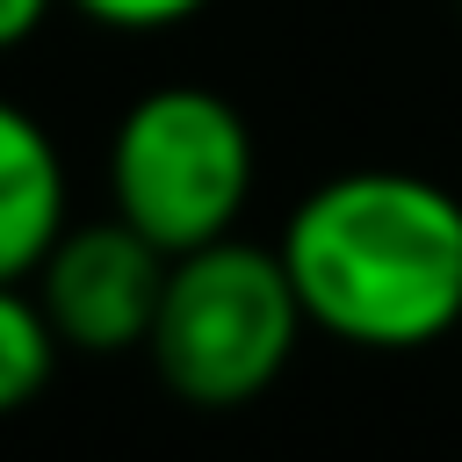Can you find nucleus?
<instances>
[{"instance_id":"8","label":"nucleus","mask_w":462,"mask_h":462,"mask_svg":"<svg viewBox=\"0 0 462 462\" xmlns=\"http://www.w3.org/2000/svg\"><path fill=\"white\" fill-rule=\"evenodd\" d=\"M58 0H0V51H22L43 22H51Z\"/></svg>"},{"instance_id":"4","label":"nucleus","mask_w":462,"mask_h":462,"mask_svg":"<svg viewBox=\"0 0 462 462\" xmlns=\"http://www.w3.org/2000/svg\"><path fill=\"white\" fill-rule=\"evenodd\" d=\"M58 346L72 354H144V332L159 318V289H166V253L130 231L116 209L65 224L51 238V253L29 274Z\"/></svg>"},{"instance_id":"9","label":"nucleus","mask_w":462,"mask_h":462,"mask_svg":"<svg viewBox=\"0 0 462 462\" xmlns=\"http://www.w3.org/2000/svg\"><path fill=\"white\" fill-rule=\"evenodd\" d=\"M455 14H462V0H455Z\"/></svg>"},{"instance_id":"7","label":"nucleus","mask_w":462,"mask_h":462,"mask_svg":"<svg viewBox=\"0 0 462 462\" xmlns=\"http://www.w3.org/2000/svg\"><path fill=\"white\" fill-rule=\"evenodd\" d=\"M65 7L87 14L94 29H116V36H159V29L195 22L209 0H65Z\"/></svg>"},{"instance_id":"6","label":"nucleus","mask_w":462,"mask_h":462,"mask_svg":"<svg viewBox=\"0 0 462 462\" xmlns=\"http://www.w3.org/2000/svg\"><path fill=\"white\" fill-rule=\"evenodd\" d=\"M58 332L29 282H0V419L29 411L58 375Z\"/></svg>"},{"instance_id":"2","label":"nucleus","mask_w":462,"mask_h":462,"mask_svg":"<svg viewBox=\"0 0 462 462\" xmlns=\"http://www.w3.org/2000/svg\"><path fill=\"white\" fill-rule=\"evenodd\" d=\"M303 332L310 325H303L282 253L224 231V238L166 260V289H159L144 354L180 404L245 411L253 397H267L289 375Z\"/></svg>"},{"instance_id":"3","label":"nucleus","mask_w":462,"mask_h":462,"mask_svg":"<svg viewBox=\"0 0 462 462\" xmlns=\"http://www.w3.org/2000/svg\"><path fill=\"white\" fill-rule=\"evenodd\" d=\"M260 180L253 130L231 94L166 79L144 87L108 137V209L144 231L166 260L238 231Z\"/></svg>"},{"instance_id":"1","label":"nucleus","mask_w":462,"mask_h":462,"mask_svg":"<svg viewBox=\"0 0 462 462\" xmlns=\"http://www.w3.org/2000/svg\"><path fill=\"white\" fill-rule=\"evenodd\" d=\"M274 253L303 325L339 346L419 354L462 325V195L433 173H332L289 209Z\"/></svg>"},{"instance_id":"5","label":"nucleus","mask_w":462,"mask_h":462,"mask_svg":"<svg viewBox=\"0 0 462 462\" xmlns=\"http://www.w3.org/2000/svg\"><path fill=\"white\" fill-rule=\"evenodd\" d=\"M65 224H72L65 152L22 101L0 94V282H29Z\"/></svg>"}]
</instances>
